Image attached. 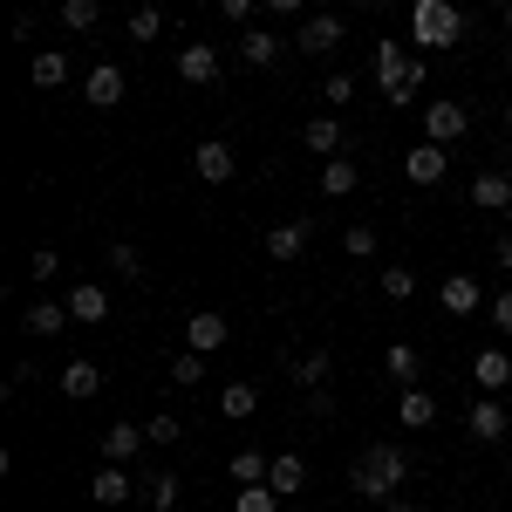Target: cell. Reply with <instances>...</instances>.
Here are the masks:
<instances>
[{
    "instance_id": "60d3db41",
    "label": "cell",
    "mask_w": 512,
    "mask_h": 512,
    "mask_svg": "<svg viewBox=\"0 0 512 512\" xmlns=\"http://www.w3.org/2000/svg\"><path fill=\"white\" fill-rule=\"evenodd\" d=\"M321 103H335V110L355 103V76H328V82H321Z\"/></svg>"
},
{
    "instance_id": "2e32d148",
    "label": "cell",
    "mask_w": 512,
    "mask_h": 512,
    "mask_svg": "<svg viewBox=\"0 0 512 512\" xmlns=\"http://www.w3.org/2000/svg\"><path fill=\"white\" fill-rule=\"evenodd\" d=\"M274 55H280V35H267V28H253V21L239 28V62H246V69H267Z\"/></svg>"
},
{
    "instance_id": "e0dca14e",
    "label": "cell",
    "mask_w": 512,
    "mask_h": 512,
    "mask_svg": "<svg viewBox=\"0 0 512 512\" xmlns=\"http://www.w3.org/2000/svg\"><path fill=\"white\" fill-rule=\"evenodd\" d=\"M437 301H444V315H478V280L472 274H444Z\"/></svg>"
},
{
    "instance_id": "7a4b0ae2",
    "label": "cell",
    "mask_w": 512,
    "mask_h": 512,
    "mask_svg": "<svg viewBox=\"0 0 512 512\" xmlns=\"http://www.w3.org/2000/svg\"><path fill=\"white\" fill-rule=\"evenodd\" d=\"M410 41H424V48H458V41H465V7H458V0H417V7H410Z\"/></svg>"
},
{
    "instance_id": "8992f818",
    "label": "cell",
    "mask_w": 512,
    "mask_h": 512,
    "mask_svg": "<svg viewBox=\"0 0 512 512\" xmlns=\"http://www.w3.org/2000/svg\"><path fill=\"white\" fill-rule=\"evenodd\" d=\"M192 171L205 178V185H233V171H239L233 144H219V137H205V144L192 151Z\"/></svg>"
},
{
    "instance_id": "d590c367",
    "label": "cell",
    "mask_w": 512,
    "mask_h": 512,
    "mask_svg": "<svg viewBox=\"0 0 512 512\" xmlns=\"http://www.w3.org/2000/svg\"><path fill=\"white\" fill-rule=\"evenodd\" d=\"M151 512H178V472H151Z\"/></svg>"
},
{
    "instance_id": "4dcf8cb0",
    "label": "cell",
    "mask_w": 512,
    "mask_h": 512,
    "mask_svg": "<svg viewBox=\"0 0 512 512\" xmlns=\"http://www.w3.org/2000/svg\"><path fill=\"white\" fill-rule=\"evenodd\" d=\"M171 383H178V390H198V383H205V355L178 349V355H171Z\"/></svg>"
},
{
    "instance_id": "f546056e",
    "label": "cell",
    "mask_w": 512,
    "mask_h": 512,
    "mask_svg": "<svg viewBox=\"0 0 512 512\" xmlns=\"http://www.w3.org/2000/svg\"><path fill=\"white\" fill-rule=\"evenodd\" d=\"M328 369H335V355L315 349V355H301V362H294V383H301V390H321V383H328Z\"/></svg>"
},
{
    "instance_id": "6da1fadb",
    "label": "cell",
    "mask_w": 512,
    "mask_h": 512,
    "mask_svg": "<svg viewBox=\"0 0 512 512\" xmlns=\"http://www.w3.org/2000/svg\"><path fill=\"white\" fill-rule=\"evenodd\" d=\"M403 478H410V458H403L396 444H369V451L355 458V472H349V492H355V499H376V506H390Z\"/></svg>"
},
{
    "instance_id": "52a82bcc",
    "label": "cell",
    "mask_w": 512,
    "mask_h": 512,
    "mask_svg": "<svg viewBox=\"0 0 512 512\" xmlns=\"http://www.w3.org/2000/svg\"><path fill=\"white\" fill-rule=\"evenodd\" d=\"M465 424H472L478 444H499V437L512 431V410L499 403V396H472V417H465Z\"/></svg>"
},
{
    "instance_id": "9a60e30c",
    "label": "cell",
    "mask_w": 512,
    "mask_h": 512,
    "mask_svg": "<svg viewBox=\"0 0 512 512\" xmlns=\"http://www.w3.org/2000/svg\"><path fill=\"white\" fill-rule=\"evenodd\" d=\"M472 205H478V212H506V205H512V178H506V171H478V178H472Z\"/></svg>"
},
{
    "instance_id": "d4e9b609",
    "label": "cell",
    "mask_w": 512,
    "mask_h": 512,
    "mask_svg": "<svg viewBox=\"0 0 512 512\" xmlns=\"http://www.w3.org/2000/svg\"><path fill=\"white\" fill-rule=\"evenodd\" d=\"M253 410H260V390H253V383H226V390H219V417H233V424H246Z\"/></svg>"
},
{
    "instance_id": "d6a6232c",
    "label": "cell",
    "mask_w": 512,
    "mask_h": 512,
    "mask_svg": "<svg viewBox=\"0 0 512 512\" xmlns=\"http://www.w3.org/2000/svg\"><path fill=\"white\" fill-rule=\"evenodd\" d=\"M103 260H110V274H117V280H144V253H137L130 239H117V246H110Z\"/></svg>"
},
{
    "instance_id": "7c38bea8",
    "label": "cell",
    "mask_w": 512,
    "mask_h": 512,
    "mask_svg": "<svg viewBox=\"0 0 512 512\" xmlns=\"http://www.w3.org/2000/svg\"><path fill=\"white\" fill-rule=\"evenodd\" d=\"M96 390H103V369H96L89 355H76V362H62V396H69V403H89Z\"/></svg>"
},
{
    "instance_id": "d6986e66",
    "label": "cell",
    "mask_w": 512,
    "mask_h": 512,
    "mask_svg": "<svg viewBox=\"0 0 512 512\" xmlns=\"http://www.w3.org/2000/svg\"><path fill=\"white\" fill-rule=\"evenodd\" d=\"M89 492H96V506H123L137 485H130V472H123V465H110V458H103V472L89 478Z\"/></svg>"
},
{
    "instance_id": "c3c4849f",
    "label": "cell",
    "mask_w": 512,
    "mask_h": 512,
    "mask_svg": "<svg viewBox=\"0 0 512 512\" xmlns=\"http://www.w3.org/2000/svg\"><path fill=\"white\" fill-rule=\"evenodd\" d=\"M506 35H512V0H506Z\"/></svg>"
},
{
    "instance_id": "30bf717a",
    "label": "cell",
    "mask_w": 512,
    "mask_h": 512,
    "mask_svg": "<svg viewBox=\"0 0 512 512\" xmlns=\"http://www.w3.org/2000/svg\"><path fill=\"white\" fill-rule=\"evenodd\" d=\"M178 76L185 82H219V48H212V41H185V48H178Z\"/></svg>"
},
{
    "instance_id": "9c48e42d",
    "label": "cell",
    "mask_w": 512,
    "mask_h": 512,
    "mask_svg": "<svg viewBox=\"0 0 512 512\" xmlns=\"http://www.w3.org/2000/svg\"><path fill=\"white\" fill-rule=\"evenodd\" d=\"M82 96H89L96 110H117V103H123V69H117V62H96L89 82H82Z\"/></svg>"
},
{
    "instance_id": "ffe728a7",
    "label": "cell",
    "mask_w": 512,
    "mask_h": 512,
    "mask_svg": "<svg viewBox=\"0 0 512 512\" xmlns=\"http://www.w3.org/2000/svg\"><path fill=\"white\" fill-rule=\"evenodd\" d=\"M472 376H478V390H485V396H492V390H506V383H512V355H506V349H478Z\"/></svg>"
},
{
    "instance_id": "603a6c76",
    "label": "cell",
    "mask_w": 512,
    "mask_h": 512,
    "mask_svg": "<svg viewBox=\"0 0 512 512\" xmlns=\"http://www.w3.org/2000/svg\"><path fill=\"white\" fill-rule=\"evenodd\" d=\"M267 485H274L280 499H294V492L308 485V465H301L294 451H280V458H274V472H267Z\"/></svg>"
},
{
    "instance_id": "5b68a950",
    "label": "cell",
    "mask_w": 512,
    "mask_h": 512,
    "mask_svg": "<svg viewBox=\"0 0 512 512\" xmlns=\"http://www.w3.org/2000/svg\"><path fill=\"white\" fill-rule=\"evenodd\" d=\"M294 48H301V55H335V48H342V14H328V7H315V14L301 21V35H294Z\"/></svg>"
},
{
    "instance_id": "5bb4252c",
    "label": "cell",
    "mask_w": 512,
    "mask_h": 512,
    "mask_svg": "<svg viewBox=\"0 0 512 512\" xmlns=\"http://www.w3.org/2000/svg\"><path fill=\"white\" fill-rule=\"evenodd\" d=\"M144 444H151V431H144V424H110V431H103V458H110V465H130Z\"/></svg>"
},
{
    "instance_id": "e575fe53",
    "label": "cell",
    "mask_w": 512,
    "mask_h": 512,
    "mask_svg": "<svg viewBox=\"0 0 512 512\" xmlns=\"http://www.w3.org/2000/svg\"><path fill=\"white\" fill-rule=\"evenodd\" d=\"M55 274H62V253H55V246H35V253H28V280H35V287H48Z\"/></svg>"
},
{
    "instance_id": "cb8c5ba5",
    "label": "cell",
    "mask_w": 512,
    "mask_h": 512,
    "mask_svg": "<svg viewBox=\"0 0 512 512\" xmlns=\"http://www.w3.org/2000/svg\"><path fill=\"white\" fill-rule=\"evenodd\" d=\"M355 178H362V171H355V158H342V151L321 164V192H328V198H349V192H355Z\"/></svg>"
},
{
    "instance_id": "bcb514c9",
    "label": "cell",
    "mask_w": 512,
    "mask_h": 512,
    "mask_svg": "<svg viewBox=\"0 0 512 512\" xmlns=\"http://www.w3.org/2000/svg\"><path fill=\"white\" fill-rule=\"evenodd\" d=\"M383 512H424V506H410V499H390V506H383Z\"/></svg>"
},
{
    "instance_id": "836d02e7",
    "label": "cell",
    "mask_w": 512,
    "mask_h": 512,
    "mask_svg": "<svg viewBox=\"0 0 512 512\" xmlns=\"http://www.w3.org/2000/svg\"><path fill=\"white\" fill-rule=\"evenodd\" d=\"M233 512H280V492H274V485H239Z\"/></svg>"
},
{
    "instance_id": "f35d334b",
    "label": "cell",
    "mask_w": 512,
    "mask_h": 512,
    "mask_svg": "<svg viewBox=\"0 0 512 512\" xmlns=\"http://www.w3.org/2000/svg\"><path fill=\"white\" fill-rule=\"evenodd\" d=\"M342 246H349L355 260H376V226H349V233H342Z\"/></svg>"
},
{
    "instance_id": "4316f807",
    "label": "cell",
    "mask_w": 512,
    "mask_h": 512,
    "mask_svg": "<svg viewBox=\"0 0 512 512\" xmlns=\"http://www.w3.org/2000/svg\"><path fill=\"white\" fill-rule=\"evenodd\" d=\"M396 417H403L410 431H431V424H437V403H431L424 390H403V403H396Z\"/></svg>"
},
{
    "instance_id": "3957f363",
    "label": "cell",
    "mask_w": 512,
    "mask_h": 512,
    "mask_svg": "<svg viewBox=\"0 0 512 512\" xmlns=\"http://www.w3.org/2000/svg\"><path fill=\"white\" fill-rule=\"evenodd\" d=\"M465 130H472L465 103H451V96H431V103H424V137H431V144H458Z\"/></svg>"
},
{
    "instance_id": "44dd1931",
    "label": "cell",
    "mask_w": 512,
    "mask_h": 512,
    "mask_svg": "<svg viewBox=\"0 0 512 512\" xmlns=\"http://www.w3.org/2000/svg\"><path fill=\"white\" fill-rule=\"evenodd\" d=\"M403 76H410L403 41H383V48H376V82H383V96H396V89H403Z\"/></svg>"
},
{
    "instance_id": "ac0fdd59",
    "label": "cell",
    "mask_w": 512,
    "mask_h": 512,
    "mask_svg": "<svg viewBox=\"0 0 512 512\" xmlns=\"http://www.w3.org/2000/svg\"><path fill=\"white\" fill-rule=\"evenodd\" d=\"M69 315L89 321V328H96V321H110V294H103L96 280H82V287H69Z\"/></svg>"
},
{
    "instance_id": "7bdbcfd3",
    "label": "cell",
    "mask_w": 512,
    "mask_h": 512,
    "mask_svg": "<svg viewBox=\"0 0 512 512\" xmlns=\"http://www.w3.org/2000/svg\"><path fill=\"white\" fill-rule=\"evenodd\" d=\"M219 14H226V21H239V28H246V21H253V0H219Z\"/></svg>"
},
{
    "instance_id": "7402d4cb",
    "label": "cell",
    "mask_w": 512,
    "mask_h": 512,
    "mask_svg": "<svg viewBox=\"0 0 512 512\" xmlns=\"http://www.w3.org/2000/svg\"><path fill=\"white\" fill-rule=\"evenodd\" d=\"M28 82H35V89H62V82H69V55H62V48H41L35 62H28Z\"/></svg>"
},
{
    "instance_id": "74e56055",
    "label": "cell",
    "mask_w": 512,
    "mask_h": 512,
    "mask_svg": "<svg viewBox=\"0 0 512 512\" xmlns=\"http://www.w3.org/2000/svg\"><path fill=\"white\" fill-rule=\"evenodd\" d=\"M383 294H390V301H410V294H417V274H410V267H383Z\"/></svg>"
},
{
    "instance_id": "f1b7e54d",
    "label": "cell",
    "mask_w": 512,
    "mask_h": 512,
    "mask_svg": "<svg viewBox=\"0 0 512 512\" xmlns=\"http://www.w3.org/2000/svg\"><path fill=\"white\" fill-rule=\"evenodd\" d=\"M301 137H308V151H321V158H335V151H342V123H335V117H315Z\"/></svg>"
},
{
    "instance_id": "ab89813d",
    "label": "cell",
    "mask_w": 512,
    "mask_h": 512,
    "mask_svg": "<svg viewBox=\"0 0 512 512\" xmlns=\"http://www.w3.org/2000/svg\"><path fill=\"white\" fill-rule=\"evenodd\" d=\"M144 431H151V444H178V437H185V424H178L171 410H158V417H151Z\"/></svg>"
},
{
    "instance_id": "7dc6e473",
    "label": "cell",
    "mask_w": 512,
    "mask_h": 512,
    "mask_svg": "<svg viewBox=\"0 0 512 512\" xmlns=\"http://www.w3.org/2000/svg\"><path fill=\"white\" fill-rule=\"evenodd\" d=\"M506 76H512V41H506Z\"/></svg>"
},
{
    "instance_id": "b9f144b4",
    "label": "cell",
    "mask_w": 512,
    "mask_h": 512,
    "mask_svg": "<svg viewBox=\"0 0 512 512\" xmlns=\"http://www.w3.org/2000/svg\"><path fill=\"white\" fill-rule=\"evenodd\" d=\"M492 328L512 335V287H506V294H492Z\"/></svg>"
},
{
    "instance_id": "ee69618b",
    "label": "cell",
    "mask_w": 512,
    "mask_h": 512,
    "mask_svg": "<svg viewBox=\"0 0 512 512\" xmlns=\"http://www.w3.org/2000/svg\"><path fill=\"white\" fill-rule=\"evenodd\" d=\"M267 7H274V14H301L308 0H267Z\"/></svg>"
},
{
    "instance_id": "1f68e13d",
    "label": "cell",
    "mask_w": 512,
    "mask_h": 512,
    "mask_svg": "<svg viewBox=\"0 0 512 512\" xmlns=\"http://www.w3.org/2000/svg\"><path fill=\"white\" fill-rule=\"evenodd\" d=\"M226 472L239 478V485H267V472H274V458H260V451H233V465Z\"/></svg>"
},
{
    "instance_id": "484cf974",
    "label": "cell",
    "mask_w": 512,
    "mask_h": 512,
    "mask_svg": "<svg viewBox=\"0 0 512 512\" xmlns=\"http://www.w3.org/2000/svg\"><path fill=\"white\" fill-rule=\"evenodd\" d=\"M383 369H390V383H403V390H417V376H424V369H417V349H410V342H390Z\"/></svg>"
},
{
    "instance_id": "4fadbf2b",
    "label": "cell",
    "mask_w": 512,
    "mask_h": 512,
    "mask_svg": "<svg viewBox=\"0 0 512 512\" xmlns=\"http://www.w3.org/2000/svg\"><path fill=\"white\" fill-rule=\"evenodd\" d=\"M69 301H48V294H41L35 308H28V315H21V328H28V335H41V342H48V335H62V328H69Z\"/></svg>"
},
{
    "instance_id": "f6af8a7d",
    "label": "cell",
    "mask_w": 512,
    "mask_h": 512,
    "mask_svg": "<svg viewBox=\"0 0 512 512\" xmlns=\"http://www.w3.org/2000/svg\"><path fill=\"white\" fill-rule=\"evenodd\" d=\"M499 267H506V274H512V233L499 239Z\"/></svg>"
},
{
    "instance_id": "8fae6325",
    "label": "cell",
    "mask_w": 512,
    "mask_h": 512,
    "mask_svg": "<svg viewBox=\"0 0 512 512\" xmlns=\"http://www.w3.org/2000/svg\"><path fill=\"white\" fill-rule=\"evenodd\" d=\"M308 239H315V226H308V219H287V226H274V233H267V260H301V253H308Z\"/></svg>"
},
{
    "instance_id": "277c9868",
    "label": "cell",
    "mask_w": 512,
    "mask_h": 512,
    "mask_svg": "<svg viewBox=\"0 0 512 512\" xmlns=\"http://www.w3.org/2000/svg\"><path fill=\"white\" fill-rule=\"evenodd\" d=\"M444 171H451V151H444V144H431V137H424L417 151H403V178H410V185H424V192H431V185H444Z\"/></svg>"
},
{
    "instance_id": "83f0119b",
    "label": "cell",
    "mask_w": 512,
    "mask_h": 512,
    "mask_svg": "<svg viewBox=\"0 0 512 512\" xmlns=\"http://www.w3.org/2000/svg\"><path fill=\"white\" fill-rule=\"evenodd\" d=\"M96 21H103V0H62V28L69 35H89Z\"/></svg>"
},
{
    "instance_id": "8d00e7d4",
    "label": "cell",
    "mask_w": 512,
    "mask_h": 512,
    "mask_svg": "<svg viewBox=\"0 0 512 512\" xmlns=\"http://www.w3.org/2000/svg\"><path fill=\"white\" fill-rule=\"evenodd\" d=\"M158 35H164V14H158V7H137V14H130V41H144V48H151Z\"/></svg>"
},
{
    "instance_id": "ba28073f",
    "label": "cell",
    "mask_w": 512,
    "mask_h": 512,
    "mask_svg": "<svg viewBox=\"0 0 512 512\" xmlns=\"http://www.w3.org/2000/svg\"><path fill=\"white\" fill-rule=\"evenodd\" d=\"M226 342H233V321H226V315H192V321H185V349L219 355Z\"/></svg>"
}]
</instances>
